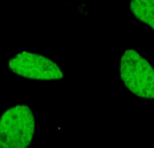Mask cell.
I'll return each mask as SVG.
<instances>
[{"label":"cell","instance_id":"obj_1","mask_svg":"<svg viewBox=\"0 0 154 148\" xmlns=\"http://www.w3.org/2000/svg\"><path fill=\"white\" fill-rule=\"evenodd\" d=\"M35 120L28 104L9 107L0 115V148H30Z\"/></svg>","mask_w":154,"mask_h":148},{"label":"cell","instance_id":"obj_2","mask_svg":"<svg viewBox=\"0 0 154 148\" xmlns=\"http://www.w3.org/2000/svg\"><path fill=\"white\" fill-rule=\"evenodd\" d=\"M119 74L124 86L132 94L145 100H154V68L138 51H124Z\"/></svg>","mask_w":154,"mask_h":148},{"label":"cell","instance_id":"obj_3","mask_svg":"<svg viewBox=\"0 0 154 148\" xmlns=\"http://www.w3.org/2000/svg\"><path fill=\"white\" fill-rule=\"evenodd\" d=\"M8 69L19 77L37 81H57L63 78L60 66L43 54L20 51L8 62Z\"/></svg>","mask_w":154,"mask_h":148},{"label":"cell","instance_id":"obj_4","mask_svg":"<svg viewBox=\"0 0 154 148\" xmlns=\"http://www.w3.org/2000/svg\"><path fill=\"white\" fill-rule=\"evenodd\" d=\"M132 14L154 30V0H131Z\"/></svg>","mask_w":154,"mask_h":148}]
</instances>
